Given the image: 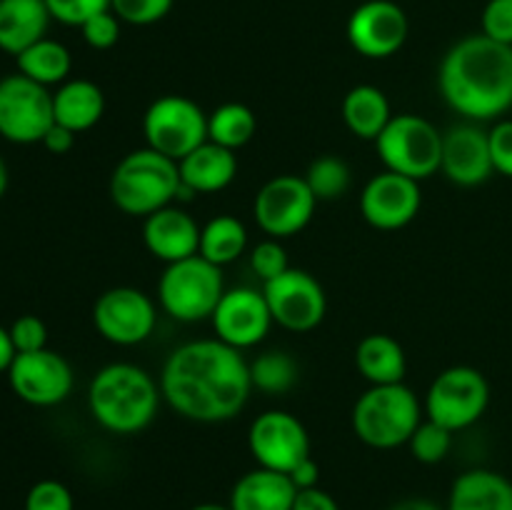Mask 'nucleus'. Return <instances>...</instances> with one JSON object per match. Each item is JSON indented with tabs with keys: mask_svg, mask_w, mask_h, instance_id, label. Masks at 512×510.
<instances>
[{
	"mask_svg": "<svg viewBox=\"0 0 512 510\" xmlns=\"http://www.w3.org/2000/svg\"><path fill=\"white\" fill-rule=\"evenodd\" d=\"M253 390L250 363L218 338L190 340L168 355L160 393L170 408L195 423H225L245 408Z\"/></svg>",
	"mask_w": 512,
	"mask_h": 510,
	"instance_id": "obj_1",
	"label": "nucleus"
},
{
	"mask_svg": "<svg viewBox=\"0 0 512 510\" xmlns=\"http://www.w3.org/2000/svg\"><path fill=\"white\" fill-rule=\"evenodd\" d=\"M445 103L470 123L495 120L512 108V45L468 35L445 53L438 73Z\"/></svg>",
	"mask_w": 512,
	"mask_h": 510,
	"instance_id": "obj_2",
	"label": "nucleus"
},
{
	"mask_svg": "<svg viewBox=\"0 0 512 510\" xmlns=\"http://www.w3.org/2000/svg\"><path fill=\"white\" fill-rule=\"evenodd\" d=\"M160 398V383L133 363L105 365L88 388L90 415L115 435H135L148 428L158 415Z\"/></svg>",
	"mask_w": 512,
	"mask_h": 510,
	"instance_id": "obj_3",
	"label": "nucleus"
},
{
	"mask_svg": "<svg viewBox=\"0 0 512 510\" xmlns=\"http://www.w3.org/2000/svg\"><path fill=\"white\" fill-rule=\"evenodd\" d=\"M178 193V163L148 145L125 155L110 175V198L118 210L135 218H148L173 203Z\"/></svg>",
	"mask_w": 512,
	"mask_h": 510,
	"instance_id": "obj_4",
	"label": "nucleus"
},
{
	"mask_svg": "<svg viewBox=\"0 0 512 510\" xmlns=\"http://www.w3.org/2000/svg\"><path fill=\"white\" fill-rule=\"evenodd\" d=\"M420 423L423 408L418 395L405 383L370 385L353 408L355 435L375 450L408 445Z\"/></svg>",
	"mask_w": 512,
	"mask_h": 510,
	"instance_id": "obj_5",
	"label": "nucleus"
},
{
	"mask_svg": "<svg viewBox=\"0 0 512 510\" xmlns=\"http://www.w3.org/2000/svg\"><path fill=\"white\" fill-rule=\"evenodd\" d=\"M225 293L223 273L203 255L165 265L158 283V303L178 323L213 318Z\"/></svg>",
	"mask_w": 512,
	"mask_h": 510,
	"instance_id": "obj_6",
	"label": "nucleus"
},
{
	"mask_svg": "<svg viewBox=\"0 0 512 510\" xmlns=\"http://www.w3.org/2000/svg\"><path fill=\"white\" fill-rule=\"evenodd\" d=\"M385 170L413 180H428L443 163V133L423 115H393L375 140Z\"/></svg>",
	"mask_w": 512,
	"mask_h": 510,
	"instance_id": "obj_7",
	"label": "nucleus"
},
{
	"mask_svg": "<svg viewBox=\"0 0 512 510\" xmlns=\"http://www.w3.org/2000/svg\"><path fill=\"white\" fill-rule=\"evenodd\" d=\"M488 403L490 385L485 375L470 365H453L430 383L425 393V415L433 423L458 433L478 423L488 410Z\"/></svg>",
	"mask_w": 512,
	"mask_h": 510,
	"instance_id": "obj_8",
	"label": "nucleus"
},
{
	"mask_svg": "<svg viewBox=\"0 0 512 510\" xmlns=\"http://www.w3.org/2000/svg\"><path fill=\"white\" fill-rule=\"evenodd\" d=\"M145 145L180 163L208 140V115L185 95H163L143 115Z\"/></svg>",
	"mask_w": 512,
	"mask_h": 510,
	"instance_id": "obj_9",
	"label": "nucleus"
},
{
	"mask_svg": "<svg viewBox=\"0 0 512 510\" xmlns=\"http://www.w3.org/2000/svg\"><path fill=\"white\" fill-rule=\"evenodd\" d=\"M53 118V93L23 73L0 80V135L10 143H40Z\"/></svg>",
	"mask_w": 512,
	"mask_h": 510,
	"instance_id": "obj_10",
	"label": "nucleus"
},
{
	"mask_svg": "<svg viewBox=\"0 0 512 510\" xmlns=\"http://www.w3.org/2000/svg\"><path fill=\"white\" fill-rule=\"evenodd\" d=\"M273 323L293 333H308L323 323L328 313V298L318 278L300 268H288L278 278L263 283Z\"/></svg>",
	"mask_w": 512,
	"mask_h": 510,
	"instance_id": "obj_11",
	"label": "nucleus"
},
{
	"mask_svg": "<svg viewBox=\"0 0 512 510\" xmlns=\"http://www.w3.org/2000/svg\"><path fill=\"white\" fill-rule=\"evenodd\" d=\"M318 198L298 175H275L255 195L253 215L270 238L298 235L313 220Z\"/></svg>",
	"mask_w": 512,
	"mask_h": 510,
	"instance_id": "obj_12",
	"label": "nucleus"
},
{
	"mask_svg": "<svg viewBox=\"0 0 512 510\" xmlns=\"http://www.w3.org/2000/svg\"><path fill=\"white\" fill-rule=\"evenodd\" d=\"M93 323L98 333L113 345H138L153 335L158 308L143 290L118 285L95 300Z\"/></svg>",
	"mask_w": 512,
	"mask_h": 510,
	"instance_id": "obj_13",
	"label": "nucleus"
},
{
	"mask_svg": "<svg viewBox=\"0 0 512 510\" xmlns=\"http://www.w3.org/2000/svg\"><path fill=\"white\" fill-rule=\"evenodd\" d=\"M248 448L260 468L290 473L310 458V435L295 415L285 410H265L250 423Z\"/></svg>",
	"mask_w": 512,
	"mask_h": 510,
	"instance_id": "obj_14",
	"label": "nucleus"
},
{
	"mask_svg": "<svg viewBox=\"0 0 512 510\" xmlns=\"http://www.w3.org/2000/svg\"><path fill=\"white\" fill-rule=\"evenodd\" d=\"M8 380L20 400L38 408H50L63 403L73 390V368L63 355L43 348L15 355L8 368Z\"/></svg>",
	"mask_w": 512,
	"mask_h": 510,
	"instance_id": "obj_15",
	"label": "nucleus"
},
{
	"mask_svg": "<svg viewBox=\"0 0 512 510\" xmlns=\"http://www.w3.org/2000/svg\"><path fill=\"white\" fill-rule=\"evenodd\" d=\"M410 33L405 10L393 0H365L348 18V43L370 60H385L398 53Z\"/></svg>",
	"mask_w": 512,
	"mask_h": 510,
	"instance_id": "obj_16",
	"label": "nucleus"
},
{
	"mask_svg": "<svg viewBox=\"0 0 512 510\" xmlns=\"http://www.w3.org/2000/svg\"><path fill=\"white\" fill-rule=\"evenodd\" d=\"M423 205L420 183L405 175L383 170L365 183L360 193V213L373 228L400 230L415 220Z\"/></svg>",
	"mask_w": 512,
	"mask_h": 510,
	"instance_id": "obj_17",
	"label": "nucleus"
},
{
	"mask_svg": "<svg viewBox=\"0 0 512 510\" xmlns=\"http://www.w3.org/2000/svg\"><path fill=\"white\" fill-rule=\"evenodd\" d=\"M210 320H213L215 338L238 350L263 343L273 325L268 300L263 290L255 288L225 290Z\"/></svg>",
	"mask_w": 512,
	"mask_h": 510,
	"instance_id": "obj_18",
	"label": "nucleus"
},
{
	"mask_svg": "<svg viewBox=\"0 0 512 510\" xmlns=\"http://www.w3.org/2000/svg\"><path fill=\"white\" fill-rule=\"evenodd\" d=\"M440 170L450 183L463 185V188L483 185L495 173L488 130L478 128L475 123H460L443 133Z\"/></svg>",
	"mask_w": 512,
	"mask_h": 510,
	"instance_id": "obj_19",
	"label": "nucleus"
},
{
	"mask_svg": "<svg viewBox=\"0 0 512 510\" xmlns=\"http://www.w3.org/2000/svg\"><path fill=\"white\" fill-rule=\"evenodd\" d=\"M143 243L153 258L168 263L193 258L200 248V225L190 213L175 205L155 210L143 223Z\"/></svg>",
	"mask_w": 512,
	"mask_h": 510,
	"instance_id": "obj_20",
	"label": "nucleus"
},
{
	"mask_svg": "<svg viewBox=\"0 0 512 510\" xmlns=\"http://www.w3.org/2000/svg\"><path fill=\"white\" fill-rule=\"evenodd\" d=\"M180 170V200L193 195L220 193L228 188L238 175V155L218 143L205 140L203 145L185 155L178 163Z\"/></svg>",
	"mask_w": 512,
	"mask_h": 510,
	"instance_id": "obj_21",
	"label": "nucleus"
},
{
	"mask_svg": "<svg viewBox=\"0 0 512 510\" xmlns=\"http://www.w3.org/2000/svg\"><path fill=\"white\" fill-rule=\"evenodd\" d=\"M298 488L288 473L255 468L238 478L230 490L228 505L233 510H293Z\"/></svg>",
	"mask_w": 512,
	"mask_h": 510,
	"instance_id": "obj_22",
	"label": "nucleus"
},
{
	"mask_svg": "<svg viewBox=\"0 0 512 510\" xmlns=\"http://www.w3.org/2000/svg\"><path fill=\"white\" fill-rule=\"evenodd\" d=\"M50 20L45 0H0V50L20 55L48 38Z\"/></svg>",
	"mask_w": 512,
	"mask_h": 510,
	"instance_id": "obj_23",
	"label": "nucleus"
},
{
	"mask_svg": "<svg viewBox=\"0 0 512 510\" xmlns=\"http://www.w3.org/2000/svg\"><path fill=\"white\" fill-rule=\"evenodd\" d=\"M105 113V95L93 80H65L53 93V118L75 135L95 128Z\"/></svg>",
	"mask_w": 512,
	"mask_h": 510,
	"instance_id": "obj_24",
	"label": "nucleus"
},
{
	"mask_svg": "<svg viewBox=\"0 0 512 510\" xmlns=\"http://www.w3.org/2000/svg\"><path fill=\"white\" fill-rule=\"evenodd\" d=\"M445 510H512V483L495 470H468L455 478Z\"/></svg>",
	"mask_w": 512,
	"mask_h": 510,
	"instance_id": "obj_25",
	"label": "nucleus"
},
{
	"mask_svg": "<svg viewBox=\"0 0 512 510\" xmlns=\"http://www.w3.org/2000/svg\"><path fill=\"white\" fill-rule=\"evenodd\" d=\"M355 365L370 385L403 383L405 370H408L403 345L393 335L385 333L365 335L360 340L355 348Z\"/></svg>",
	"mask_w": 512,
	"mask_h": 510,
	"instance_id": "obj_26",
	"label": "nucleus"
},
{
	"mask_svg": "<svg viewBox=\"0 0 512 510\" xmlns=\"http://www.w3.org/2000/svg\"><path fill=\"white\" fill-rule=\"evenodd\" d=\"M343 120L350 133L360 140H378L385 125L393 120L388 98L375 85H355L343 98Z\"/></svg>",
	"mask_w": 512,
	"mask_h": 510,
	"instance_id": "obj_27",
	"label": "nucleus"
},
{
	"mask_svg": "<svg viewBox=\"0 0 512 510\" xmlns=\"http://www.w3.org/2000/svg\"><path fill=\"white\" fill-rule=\"evenodd\" d=\"M15 60H18V73L35 80V83L45 85V88H50V85H63L68 80L70 68H73L70 50L53 38L38 40L28 50L15 55Z\"/></svg>",
	"mask_w": 512,
	"mask_h": 510,
	"instance_id": "obj_28",
	"label": "nucleus"
},
{
	"mask_svg": "<svg viewBox=\"0 0 512 510\" xmlns=\"http://www.w3.org/2000/svg\"><path fill=\"white\" fill-rule=\"evenodd\" d=\"M245 248H248V230L233 215H215L200 228L198 255L218 268L238 260Z\"/></svg>",
	"mask_w": 512,
	"mask_h": 510,
	"instance_id": "obj_29",
	"label": "nucleus"
},
{
	"mask_svg": "<svg viewBox=\"0 0 512 510\" xmlns=\"http://www.w3.org/2000/svg\"><path fill=\"white\" fill-rule=\"evenodd\" d=\"M258 118L245 103H223L208 115V140L228 150H240L255 138Z\"/></svg>",
	"mask_w": 512,
	"mask_h": 510,
	"instance_id": "obj_30",
	"label": "nucleus"
},
{
	"mask_svg": "<svg viewBox=\"0 0 512 510\" xmlns=\"http://www.w3.org/2000/svg\"><path fill=\"white\" fill-rule=\"evenodd\" d=\"M253 388L268 395H283L298 383V363L283 350H268L250 363Z\"/></svg>",
	"mask_w": 512,
	"mask_h": 510,
	"instance_id": "obj_31",
	"label": "nucleus"
},
{
	"mask_svg": "<svg viewBox=\"0 0 512 510\" xmlns=\"http://www.w3.org/2000/svg\"><path fill=\"white\" fill-rule=\"evenodd\" d=\"M305 183L313 190L318 203L320 200H338L350 188V168L338 155H320L310 163Z\"/></svg>",
	"mask_w": 512,
	"mask_h": 510,
	"instance_id": "obj_32",
	"label": "nucleus"
},
{
	"mask_svg": "<svg viewBox=\"0 0 512 510\" xmlns=\"http://www.w3.org/2000/svg\"><path fill=\"white\" fill-rule=\"evenodd\" d=\"M408 445L415 460H420L425 465H435L440 460H445V455L450 453L453 430L443 428V425L433 423V420H423L418 425V430L413 433V438L408 440Z\"/></svg>",
	"mask_w": 512,
	"mask_h": 510,
	"instance_id": "obj_33",
	"label": "nucleus"
},
{
	"mask_svg": "<svg viewBox=\"0 0 512 510\" xmlns=\"http://www.w3.org/2000/svg\"><path fill=\"white\" fill-rule=\"evenodd\" d=\"M175 0H110V10L120 23L153 25L170 13Z\"/></svg>",
	"mask_w": 512,
	"mask_h": 510,
	"instance_id": "obj_34",
	"label": "nucleus"
},
{
	"mask_svg": "<svg viewBox=\"0 0 512 510\" xmlns=\"http://www.w3.org/2000/svg\"><path fill=\"white\" fill-rule=\"evenodd\" d=\"M250 268L255 270V275H258L263 283L283 275L285 270L290 268V263L288 253H285V248L280 245V240L268 238L263 240V243L255 245L253 253H250Z\"/></svg>",
	"mask_w": 512,
	"mask_h": 510,
	"instance_id": "obj_35",
	"label": "nucleus"
},
{
	"mask_svg": "<svg viewBox=\"0 0 512 510\" xmlns=\"http://www.w3.org/2000/svg\"><path fill=\"white\" fill-rule=\"evenodd\" d=\"M50 18L63 25L80 28L93 15L110 10V0H45Z\"/></svg>",
	"mask_w": 512,
	"mask_h": 510,
	"instance_id": "obj_36",
	"label": "nucleus"
},
{
	"mask_svg": "<svg viewBox=\"0 0 512 510\" xmlns=\"http://www.w3.org/2000/svg\"><path fill=\"white\" fill-rule=\"evenodd\" d=\"M25 510H75L73 493L60 480H38L25 495Z\"/></svg>",
	"mask_w": 512,
	"mask_h": 510,
	"instance_id": "obj_37",
	"label": "nucleus"
},
{
	"mask_svg": "<svg viewBox=\"0 0 512 510\" xmlns=\"http://www.w3.org/2000/svg\"><path fill=\"white\" fill-rule=\"evenodd\" d=\"M8 330L15 353H35V350L48 348V328L38 315H20Z\"/></svg>",
	"mask_w": 512,
	"mask_h": 510,
	"instance_id": "obj_38",
	"label": "nucleus"
},
{
	"mask_svg": "<svg viewBox=\"0 0 512 510\" xmlns=\"http://www.w3.org/2000/svg\"><path fill=\"white\" fill-rule=\"evenodd\" d=\"M83 40L95 50H110L120 40V18L113 10L93 15L88 23L80 25Z\"/></svg>",
	"mask_w": 512,
	"mask_h": 510,
	"instance_id": "obj_39",
	"label": "nucleus"
},
{
	"mask_svg": "<svg viewBox=\"0 0 512 510\" xmlns=\"http://www.w3.org/2000/svg\"><path fill=\"white\" fill-rule=\"evenodd\" d=\"M483 35L512 45V0H488L483 10Z\"/></svg>",
	"mask_w": 512,
	"mask_h": 510,
	"instance_id": "obj_40",
	"label": "nucleus"
},
{
	"mask_svg": "<svg viewBox=\"0 0 512 510\" xmlns=\"http://www.w3.org/2000/svg\"><path fill=\"white\" fill-rule=\"evenodd\" d=\"M488 140L495 173L512 178V120H498L488 130Z\"/></svg>",
	"mask_w": 512,
	"mask_h": 510,
	"instance_id": "obj_41",
	"label": "nucleus"
},
{
	"mask_svg": "<svg viewBox=\"0 0 512 510\" xmlns=\"http://www.w3.org/2000/svg\"><path fill=\"white\" fill-rule=\"evenodd\" d=\"M293 510H340V505L338 500H335L330 493H325L323 488H308V490H298Z\"/></svg>",
	"mask_w": 512,
	"mask_h": 510,
	"instance_id": "obj_42",
	"label": "nucleus"
},
{
	"mask_svg": "<svg viewBox=\"0 0 512 510\" xmlns=\"http://www.w3.org/2000/svg\"><path fill=\"white\" fill-rule=\"evenodd\" d=\"M40 143H43V148L48 150V153L65 155V153H70V150H73L75 133H73V130L63 128V125L53 123V125H50L48 133H45V138L40 140Z\"/></svg>",
	"mask_w": 512,
	"mask_h": 510,
	"instance_id": "obj_43",
	"label": "nucleus"
},
{
	"mask_svg": "<svg viewBox=\"0 0 512 510\" xmlns=\"http://www.w3.org/2000/svg\"><path fill=\"white\" fill-rule=\"evenodd\" d=\"M290 480H293V485L298 490H308V488H318V480H320V468L318 463L313 460V455L310 458H305L303 463L295 465L293 470H290Z\"/></svg>",
	"mask_w": 512,
	"mask_h": 510,
	"instance_id": "obj_44",
	"label": "nucleus"
},
{
	"mask_svg": "<svg viewBox=\"0 0 512 510\" xmlns=\"http://www.w3.org/2000/svg\"><path fill=\"white\" fill-rule=\"evenodd\" d=\"M15 345H13V338H10V330L8 328H3V325H0V373H8V368L10 365H13V360H15Z\"/></svg>",
	"mask_w": 512,
	"mask_h": 510,
	"instance_id": "obj_45",
	"label": "nucleus"
},
{
	"mask_svg": "<svg viewBox=\"0 0 512 510\" xmlns=\"http://www.w3.org/2000/svg\"><path fill=\"white\" fill-rule=\"evenodd\" d=\"M388 510H445V508H440V505L433 503V500L408 498V500H400V503H395L393 508H388Z\"/></svg>",
	"mask_w": 512,
	"mask_h": 510,
	"instance_id": "obj_46",
	"label": "nucleus"
},
{
	"mask_svg": "<svg viewBox=\"0 0 512 510\" xmlns=\"http://www.w3.org/2000/svg\"><path fill=\"white\" fill-rule=\"evenodd\" d=\"M5 188H8V165L0 158V198L5 195Z\"/></svg>",
	"mask_w": 512,
	"mask_h": 510,
	"instance_id": "obj_47",
	"label": "nucleus"
},
{
	"mask_svg": "<svg viewBox=\"0 0 512 510\" xmlns=\"http://www.w3.org/2000/svg\"><path fill=\"white\" fill-rule=\"evenodd\" d=\"M190 510H233V508H230V505H220V503H200Z\"/></svg>",
	"mask_w": 512,
	"mask_h": 510,
	"instance_id": "obj_48",
	"label": "nucleus"
}]
</instances>
